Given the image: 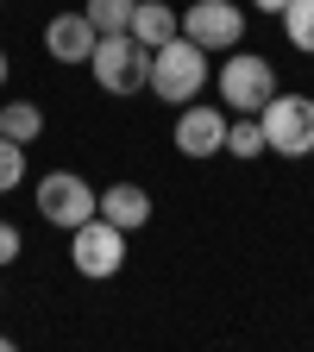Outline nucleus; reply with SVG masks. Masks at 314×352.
I'll use <instances>...</instances> for the list:
<instances>
[{
  "label": "nucleus",
  "instance_id": "f03ea898",
  "mask_svg": "<svg viewBox=\"0 0 314 352\" xmlns=\"http://www.w3.org/2000/svg\"><path fill=\"white\" fill-rule=\"evenodd\" d=\"M88 69H95V82L107 95H139V88H151V51L132 32H101Z\"/></svg>",
  "mask_w": 314,
  "mask_h": 352
},
{
  "label": "nucleus",
  "instance_id": "f257e3e1",
  "mask_svg": "<svg viewBox=\"0 0 314 352\" xmlns=\"http://www.w3.org/2000/svg\"><path fill=\"white\" fill-rule=\"evenodd\" d=\"M201 88H208V51H201L195 38L176 32L170 44H157V51H151V95H157V101L189 107V101H201Z\"/></svg>",
  "mask_w": 314,
  "mask_h": 352
},
{
  "label": "nucleus",
  "instance_id": "a211bd4d",
  "mask_svg": "<svg viewBox=\"0 0 314 352\" xmlns=\"http://www.w3.org/2000/svg\"><path fill=\"white\" fill-rule=\"evenodd\" d=\"M289 0H251V13H283Z\"/></svg>",
  "mask_w": 314,
  "mask_h": 352
},
{
  "label": "nucleus",
  "instance_id": "2eb2a0df",
  "mask_svg": "<svg viewBox=\"0 0 314 352\" xmlns=\"http://www.w3.org/2000/svg\"><path fill=\"white\" fill-rule=\"evenodd\" d=\"M132 7H139V0H88V25H95V32H126L132 25Z\"/></svg>",
  "mask_w": 314,
  "mask_h": 352
},
{
  "label": "nucleus",
  "instance_id": "9d476101",
  "mask_svg": "<svg viewBox=\"0 0 314 352\" xmlns=\"http://www.w3.org/2000/svg\"><path fill=\"white\" fill-rule=\"evenodd\" d=\"M101 220H113L120 233H139V227H151V195L139 183H107L101 189Z\"/></svg>",
  "mask_w": 314,
  "mask_h": 352
},
{
  "label": "nucleus",
  "instance_id": "9b49d317",
  "mask_svg": "<svg viewBox=\"0 0 314 352\" xmlns=\"http://www.w3.org/2000/svg\"><path fill=\"white\" fill-rule=\"evenodd\" d=\"M132 38L145 44V51H157V44H170L176 32H183V13L176 7H164V0H139V7H132V25H126Z\"/></svg>",
  "mask_w": 314,
  "mask_h": 352
},
{
  "label": "nucleus",
  "instance_id": "0eeeda50",
  "mask_svg": "<svg viewBox=\"0 0 314 352\" xmlns=\"http://www.w3.org/2000/svg\"><path fill=\"white\" fill-rule=\"evenodd\" d=\"M183 38H195L201 51H233L245 38V7L239 0H195L183 13Z\"/></svg>",
  "mask_w": 314,
  "mask_h": 352
},
{
  "label": "nucleus",
  "instance_id": "1a4fd4ad",
  "mask_svg": "<svg viewBox=\"0 0 314 352\" xmlns=\"http://www.w3.org/2000/svg\"><path fill=\"white\" fill-rule=\"evenodd\" d=\"M95 25H88V13H57L51 25H44V51H51V63H88L95 57Z\"/></svg>",
  "mask_w": 314,
  "mask_h": 352
},
{
  "label": "nucleus",
  "instance_id": "7ed1b4c3",
  "mask_svg": "<svg viewBox=\"0 0 314 352\" xmlns=\"http://www.w3.org/2000/svg\"><path fill=\"white\" fill-rule=\"evenodd\" d=\"M214 88H220V107H233V113H258L264 101L277 95V69H271V57L239 51V44H233V57L220 63Z\"/></svg>",
  "mask_w": 314,
  "mask_h": 352
},
{
  "label": "nucleus",
  "instance_id": "aec40b11",
  "mask_svg": "<svg viewBox=\"0 0 314 352\" xmlns=\"http://www.w3.org/2000/svg\"><path fill=\"white\" fill-rule=\"evenodd\" d=\"M7 346H13V340H7V333H0V352H7Z\"/></svg>",
  "mask_w": 314,
  "mask_h": 352
},
{
  "label": "nucleus",
  "instance_id": "f8f14e48",
  "mask_svg": "<svg viewBox=\"0 0 314 352\" xmlns=\"http://www.w3.org/2000/svg\"><path fill=\"white\" fill-rule=\"evenodd\" d=\"M271 145H264V126H258V113H233L227 120V157H264Z\"/></svg>",
  "mask_w": 314,
  "mask_h": 352
},
{
  "label": "nucleus",
  "instance_id": "ddd939ff",
  "mask_svg": "<svg viewBox=\"0 0 314 352\" xmlns=\"http://www.w3.org/2000/svg\"><path fill=\"white\" fill-rule=\"evenodd\" d=\"M0 132H7V139H19V145H32L38 132H44L38 101H7V107H0Z\"/></svg>",
  "mask_w": 314,
  "mask_h": 352
},
{
  "label": "nucleus",
  "instance_id": "dca6fc26",
  "mask_svg": "<svg viewBox=\"0 0 314 352\" xmlns=\"http://www.w3.org/2000/svg\"><path fill=\"white\" fill-rule=\"evenodd\" d=\"M19 183H25V145L0 132V195H7V189H19Z\"/></svg>",
  "mask_w": 314,
  "mask_h": 352
},
{
  "label": "nucleus",
  "instance_id": "6e6552de",
  "mask_svg": "<svg viewBox=\"0 0 314 352\" xmlns=\"http://www.w3.org/2000/svg\"><path fill=\"white\" fill-rule=\"evenodd\" d=\"M176 151L183 157H220L227 151V113L220 107H183L176 113Z\"/></svg>",
  "mask_w": 314,
  "mask_h": 352
},
{
  "label": "nucleus",
  "instance_id": "39448f33",
  "mask_svg": "<svg viewBox=\"0 0 314 352\" xmlns=\"http://www.w3.org/2000/svg\"><path fill=\"white\" fill-rule=\"evenodd\" d=\"M38 214H44V227L76 233L82 220H95V214H101V195L88 189L76 170H51V176L38 183Z\"/></svg>",
  "mask_w": 314,
  "mask_h": 352
},
{
  "label": "nucleus",
  "instance_id": "f3484780",
  "mask_svg": "<svg viewBox=\"0 0 314 352\" xmlns=\"http://www.w3.org/2000/svg\"><path fill=\"white\" fill-rule=\"evenodd\" d=\"M19 245H25V239H19V227H13V220H0V271L19 258Z\"/></svg>",
  "mask_w": 314,
  "mask_h": 352
},
{
  "label": "nucleus",
  "instance_id": "20e7f679",
  "mask_svg": "<svg viewBox=\"0 0 314 352\" xmlns=\"http://www.w3.org/2000/svg\"><path fill=\"white\" fill-rule=\"evenodd\" d=\"M258 126L277 157H308L314 151V95H271L258 107Z\"/></svg>",
  "mask_w": 314,
  "mask_h": 352
},
{
  "label": "nucleus",
  "instance_id": "6ab92c4d",
  "mask_svg": "<svg viewBox=\"0 0 314 352\" xmlns=\"http://www.w3.org/2000/svg\"><path fill=\"white\" fill-rule=\"evenodd\" d=\"M0 82H7V51H0Z\"/></svg>",
  "mask_w": 314,
  "mask_h": 352
},
{
  "label": "nucleus",
  "instance_id": "4468645a",
  "mask_svg": "<svg viewBox=\"0 0 314 352\" xmlns=\"http://www.w3.org/2000/svg\"><path fill=\"white\" fill-rule=\"evenodd\" d=\"M277 19H283V38L295 44V51H302V57H314V0H289Z\"/></svg>",
  "mask_w": 314,
  "mask_h": 352
},
{
  "label": "nucleus",
  "instance_id": "423d86ee",
  "mask_svg": "<svg viewBox=\"0 0 314 352\" xmlns=\"http://www.w3.org/2000/svg\"><path fill=\"white\" fill-rule=\"evenodd\" d=\"M69 264H76V271L82 277H120V264H126V233L113 227V220H82V227L69 233Z\"/></svg>",
  "mask_w": 314,
  "mask_h": 352
}]
</instances>
